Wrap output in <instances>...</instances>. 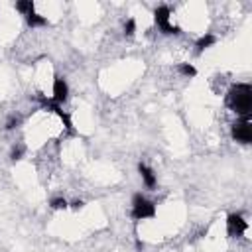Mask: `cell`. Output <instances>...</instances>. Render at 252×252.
<instances>
[{"label":"cell","mask_w":252,"mask_h":252,"mask_svg":"<svg viewBox=\"0 0 252 252\" xmlns=\"http://www.w3.org/2000/svg\"><path fill=\"white\" fill-rule=\"evenodd\" d=\"M227 106L236 113L240 118L242 117H250L252 111V87L248 83H236L229 89L227 99H225Z\"/></svg>","instance_id":"1"},{"label":"cell","mask_w":252,"mask_h":252,"mask_svg":"<svg viewBox=\"0 0 252 252\" xmlns=\"http://www.w3.org/2000/svg\"><path fill=\"white\" fill-rule=\"evenodd\" d=\"M156 217V205L148 201L142 193H134L132 197V219L144 221V219H154Z\"/></svg>","instance_id":"2"},{"label":"cell","mask_w":252,"mask_h":252,"mask_svg":"<svg viewBox=\"0 0 252 252\" xmlns=\"http://www.w3.org/2000/svg\"><path fill=\"white\" fill-rule=\"evenodd\" d=\"M169 16H171V12H169L168 6H158V8L154 10V22H156L158 30H160L162 34H166V35H177V34H182V30L169 22Z\"/></svg>","instance_id":"3"},{"label":"cell","mask_w":252,"mask_h":252,"mask_svg":"<svg viewBox=\"0 0 252 252\" xmlns=\"http://www.w3.org/2000/svg\"><path fill=\"white\" fill-rule=\"evenodd\" d=\"M231 136L233 140L240 142V144H250L252 142V124H250V117H242L240 120H236L231 126Z\"/></svg>","instance_id":"4"},{"label":"cell","mask_w":252,"mask_h":252,"mask_svg":"<svg viewBox=\"0 0 252 252\" xmlns=\"http://www.w3.org/2000/svg\"><path fill=\"white\" fill-rule=\"evenodd\" d=\"M246 229H248V223L244 221L242 215H238V213L229 215V219H227V235H229L231 238L242 236V235L246 233Z\"/></svg>","instance_id":"5"},{"label":"cell","mask_w":252,"mask_h":252,"mask_svg":"<svg viewBox=\"0 0 252 252\" xmlns=\"http://www.w3.org/2000/svg\"><path fill=\"white\" fill-rule=\"evenodd\" d=\"M67 97H69V85H67V81L63 77L57 75L53 79V97H51V101L55 104H63L67 101Z\"/></svg>","instance_id":"6"},{"label":"cell","mask_w":252,"mask_h":252,"mask_svg":"<svg viewBox=\"0 0 252 252\" xmlns=\"http://www.w3.org/2000/svg\"><path fill=\"white\" fill-rule=\"evenodd\" d=\"M138 171H140V175H142V182H144V185H146L148 189H154V187H156V184H158L154 169H152V168H148L146 164H140V166H138Z\"/></svg>","instance_id":"7"},{"label":"cell","mask_w":252,"mask_h":252,"mask_svg":"<svg viewBox=\"0 0 252 252\" xmlns=\"http://www.w3.org/2000/svg\"><path fill=\"white\" fill-rule=\"evenodd\" d=\"M215 42H217V38H215L213 34H205V35H201V38L197 40V44H195V48H197V53H201V51L209 50L211 46H215Z\"/></svg>","instance_id":"8"},{"label":"cell","mask_w":252,"mask_h":252,"mask_svg":"<svg viewBox=\"0 0 252 252\" xmlns=\"http://www.w3.org/2000/svg\"><path fill=\"white\" fill-rule=\"evenodd\" d=\"M26 22H28V26H30V28H42V26H46V24H48V18H44V16H40V14L32 12V14H28V16H26Z\"/></svg>","instance_id":"9"},{"label":"cell","mask_w":252,"mask_h":252,"mask_svg":"<svg viewBox=\"0 0 252 252\" xmlns=\"http://www.w3.org/2000/svg\"><path fill=\"white\" fill-rule=\"evenodd\" d=\"M16 10H18L20 14L28 16V14L34 12V2H32V0H20V2H16Z\"/></svg>","instance_id":"10"},{"label":"cell","mask_w":252,"mask_h":252,"mask_svg":"<svg viewBox=\"0 0 252 252\" xmlns=\"http://www.w3.org/2000/svg\"><path fill=\"white\" fill-rule=\"evenodd\" d=\"M179 73L185 75V77H195L197 75V69L191 65V63H179Z\"/></svg>","instance_id":"11"},{"label":"cell","mask_w":252,"mask_h":252,"mask_svg":"<svg viewBox=\"0 0 252 252\" xmlns=\"http://www.w3.org/2000/svg\"><path fill=\"white\" fill-rule=\"evenodd\" d=\"M24 152H26L24 144H16V146L12 148V152H10V160H12V162H20V160L24 158Z\"/></svg>","instance_id":"12"},{"label":"cell","mask_w":252,"mask_h":252,"mask_svg":"<svg viewBox=\"0 0 252 252\" xmlns=\"http://www.w3.org/2000/svg\"><path fill=\"white\" fill-rule=\"evenodd\" d=\"M50 205H51V209H55V211H61V209H67V207H69L67 199H63V197H53Z\"/></svg>","instance_id":"13"},{"label":"cell","mask_w":252,"mask_h":252,"mask_svg":"<svg viewBox=\"0 0 252 252\" xmlns=\"http://www.w3.org/2000/svg\"><path fill=\"white\" fill-rule=\"evenodd\" d=\"M136 34V20H126V24H124V35L126 38H132V35Z\"/></svg>","instance_id":"14"},{"label":"cell","mask_w":252,"mask_h":252,"mask_svg":"<svg viewBox=\"0 0 252 252\" xmlns=\"http://www.w3.org/2000/svg\"><path fill=\"white\" fill-rule=\"evenodd\" d=\"M20 126V117H10L8 120H6V130H14V128H18Z\"/></svg>","instance_id":"15"},{"label":"cell","mask_w":252,"mask_h":252,"mask_svg":"<svg viewBox=\"0 0 252 252\" xmlns=\"http://www.w3.org/2000/svg\"><path fill=\"white\" fill-rule=\"evenodd\" d=\"M85 207V203L81 201V199H75L73 203H71V209H73V211H79V209H83Z\"/></svg>","instance_id":"16"}]
</instances>
